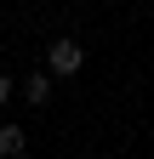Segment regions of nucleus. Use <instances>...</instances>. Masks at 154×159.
<instances>
[{"label": "nucleus", "instance_id": "1", "mask_svg": "<svg viewBox=\"0 0 154 159\" xmlns=\"http://www.w3.org/2000/svg\"><path fill=\"white\" fill-rule=\"evenodd\" d=\"M86 68V51L74 40H51V74H80Z\"/></svg>", "mask_w": 154, "mask_h": 159}, {"label": "nucleus", "instance_id": "2", "mask_svg": "<svg viewBox=\"0 0 154 159\" xmlns=\"http://www.w3.org/2000/svg\"><path fill=\"white\" fill-rule=\"evenodd\" d=\"M23 97H29L34 108H46V102H51V74H40V68H34V74L23 80Z\"/></svg>", "mask_w": 154, "mask_h": 159}, {"label": "nucleus", "instance_id": "3", "mask_svg": "<svg viewBox=\"0 0 154 159\" xmlns=\"http://www.w3.org/2000/svg\"><path fill=\"white\" fill-rule=\"evenodd\" d=\"M23 148H29V131L23 125H0V159H17Z\"/></svg>", "mask_w": 154, "mask_h": 159}, {"label": "nucleus", "instance_id": "4", "mask_svg": "<svg viewBox=\"0 0 154 159\" xmlns=\"http://www.w3.org/2000/svg\"><path fill=\"white\" fill-rule=\"evenodd\" d=\"M6 102H12V80L0 74V108H6Z\"/></svg>", "mask_w": 154, "mask_h": 159}]
</instances>
